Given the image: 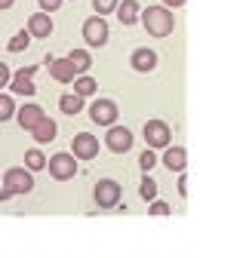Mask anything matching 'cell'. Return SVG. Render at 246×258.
<instances>
[{
	"mask_svg": "<svg viewBox=\"0 0 246 258\" xmlns=\"http://www.w3.org/2000/svg\"><path fill=\"white\" fill-rule=\"evenodd\" d=\"M130 64H133L136 71L148 74V71H154V68H157V52H154V49H148V46H142V49H136V52H133Z\"/></svg>",
	"mask_w": 246,
	"mask_h": 258,
	"instance_id": "obj_12",
	"label": "cell"
},
{
	"mask_svg": "<svg viewBox=\"0 0 246 258\" xmlns=\"http://www.w3.org/2000/svg\"><path fill=\"white\" fill-rule=\"evenodd\" d=\"M163 4H166V7H181L184 0H163Z\"/></svg>",
	"mask_w": 246,
	"mask_h": 258,
	"instance_id": "obj_33",
	"label": "cell"
},
{
	"mask_svg": "<svg viewBox=\"0 0 246 258\" xmlns=\"http://www.w3.org/2000/svg\"><path fill=\"white\" fill-rule=\"evenodd\" d=\"M92 7H96V16H108L111 10H117V0H92Z\"/></svg>",
	"mask_w": 246,
	"mask_h": 258,
	"instance_id": "obj_26",
	"label": "cell"
},
{
	"mask_svg": "<svg viewBox=\"0 0 246 258\" xmlns=\"http://www.w3.org/2000/svg\"><path fill=\"white\" fill-rule=\"evenodd\" d=\"M99 154V139L89 136V133H80L74 136V145H71V157L74 160H92Z\"/></svg>",
	"mask_w": 246,
	"mask_h": 258,
	"instance_id": "obj_9",
	"label": "cell"
},
{
	"mask_svg": "<svg viewBox=\"0 0 246 258\" xmlns=\"http://www.w3.org/2000/svg\"><path fill=\"white\" fill-rule=\"evenodd\" d=\"M13 4H16V0H0V10H10Z\"/></svg>",
	"mask_w": 246,
	"mask_h": 258,
	"instance_id": "obj_32",
	"label": "cell"
},
{
	"mask_svg": "<svg viewBox=\"0 0 246 258\" xmlns=\"http://www.w3.org/2000/svg\"><path fill=\"white\" fill-rule=\"evenodd\" d=\"M46 169H49V175L55 178V181H68V178H74L77 175V160L71 157V154H52L49 160H46Z\"/></svg>",
	"mask_w": 246,
	"mask_h": 258,
	"instance_id": "obj_2",
	"label": "cell"
},
{
	"mask_svg": "<svg viewBox=\"0 0 246 258\" xmlns=\"http://www.w3.org/2000/svg\"><path fill=\"white\" fill-rule=\"evenodd\" d=\"M105 145H108V151H114V154H127V151L133 148V133H130L127 126H108Z\"/></svg>",
	"mask_w": 246,
	"mask_h": 258,
	"instance_id": "obj_7",
	"label": "cell"
},
{
	"mask_svg": "<svg viewBox=\"0 0 246 258\" xmlns=\"http://www.w3.org/2000/svg\"><path fill=\"white\" fill-rule=\"evenodd\" d=\"M142 25H145V31L151 37H166V34H172L175 19H172V13L166 7H148L142 13Z\"/></svg>",
	"mask_w": 246,
	"mask_h": 258,
	"instance_id": "obj_1",
	"label": "cell"
},
{
	"mask_svg": "<svg viewBox=\"0 0 246 258\" xmlns=\"http://www.w3.org/2000/svg\"><path fill=\"white\" fill-rule=\"evenodd\" d=\"M7 83H10V68H7L4 61H0V89H4Z\"/></svg>",
	"mask_w": 246,
	"mask_h": 258,
	"instance_id": "obj_28",
	"label": "cell"
},
{
	"mask_svg": "<svg viewBox=\"0 0 246 258\" xmlns=\"http://www.w3.org/2000/svg\"><path fill=\"white\" fill-rule=\"evenodd\" d=\"M117 16H120V25H136L139 22V4L136 0H123V4H117Z\"/></svg>",
	"mask_w": 246,
	"mask_h": 258,
	"instance_id": "obj_17",
	"label": "cell"
},
{
	"mask_svg": "<svg viewBox=\"0 0 246 258\" xmlns=\"http://www.w3.org/2000/svg\"><path fill=\"white\" fill-rule=\"evenodd\" d=\"M163 163L172 172H184V166H188V154H184V148H163Z\"/></svg>",
	"mask_w": 246,
	"mask_h": 258,
	"instance_id": "obj_14",
	"label": "cell"
},
{
	"mask_svg": "<svg viewBox=\"0 0 246 258\" xmlns=\"http://www.w3.org/2000/svg\"><path fill=\"white\" fill-rule=\"evenodd\" d=\"M40 7H43V13H46V10L52 13V10H58V7H61V0H40Z\"/></svg>",
	"mask_w": 246,
	"mask_h": 258,
	"instance_id": "obj_29",
	"label": "cell"
},
{
	"mask_svg": "<svg viewBox=\"0 0 246 258\" xmlns=\"http://www.w3.org/2000/svg\"><path fill=\"white\" fill-rule=\"evenodd\" d=\"M139 194H142V200L154 203V200H157V181H154L151 175H145V178H142V184H139Z\"/></svg>",
	"mask_w": 246,
	"mask_h": 258,
	"instance_id": "obj_22",
	"label": "cell"
},
{
	"mask_svg": "<svg viewBox=\"0 0 246 258\" xmlns=\"http://www.w3.org/2000/svg\"><path fill=\"white\" fill-rule=\"evenodd\" d=\"M16 114V105H13V95H7V92H0V123L4 120H10Z\"/></svg>",
	"mask_w": 246,
	"mask_h": 258,
	"instance_id": "obj_23",
	"label": "cell"
},
{
	"mask_svg": "<svg viewBox=\"0 0 246 258\" xmlns=\"http://www.w3.org/2000/svg\"><path fill=\"white\" fill-rule=\"evenodd\" d=\"M40 120H43V108H40V105H25V108L19 111V126L28 129V133H31V129H34Z\"/></svg>",
	"mask_w": 246,
	"mask_h": 258,
	"instance_id": "obj_16",
	"label": "cell"
},
{
	"mask_svg": "<svg viewBox=\"0 0 246 258\" xmlns=\"http://www.w3.org/2000/svg\"><path fill=\"white\" fill-rule=\"evenodd\" d=\"M89 117H92V123H99V126H114V120H117V105H114L111 99H99V102L89 105Z\"/></svg>",
	"mask_w": 246,
	"mask_h": 258,
	"instance_id": "obj_8",
	"label": "cell"
},
{
	"mask_svg": "<svg viewBox=\"0 0 246 258\" xmlns=\"http://www.w3.org/2000/svg\"><path fill=\"white\" fill-rule=\"evenodd\" d=\"M151 215H157V218H163V215H169V206H166L163 200H154V203H151Z\"/></svg>",
	"mask_w": 246,
	"mask_h": 258,
	"instance_id": "obj_27",
	"label": "cell"
},
{
	"mask_svg": "<svg viewBox=\"0 0 246 258\" xmlns=\"http://www.w3.org/2000/svg\"><path fill=\"white\" fill-rule=\"evenodd\" d=\"M139 166H142V169H145V175H148L154 166H157V154H154L151 148H145V151H142V157H139Z\"/></svg>",
	"mask_w": 246,
	"mask_h": 258,
	"instance_id": "obj_24",
	"label": "cell"
},
{
	"mask_svg": "<svg viewBox=\"0 0 246 258\" xmlns=\"http://www.w3.org/2000/svg\"><path fill=\"white\" fill-rule=\"evenodd\" d=\"M169 126L163 120H148L145 123V142L148 148H169Z\"/></svg>",
	"mask_w": 246,
	"mask_h": 258,
	"instance_id": "obj_6",
	"label": "cell"
},
{
	"mask_svg": "<svg viewBox=\"0 0 246 258\" xmlns=\"http://www.w3.org/2000/svg\"><path fill=\"white\" fill-rule=\"evenodd\" d=\"M28 43H31V34H28V31H19V34H16V37L7 43V46H10V52H22Z\"/></svg>",
	"mask_w": 246,
	"mask_h": 258,
	"instance_id": "obj_25",
	"label": "cell"
},
{
	"mask_svg": "<svg viewBox=\"0 0 246 258\" xmlns=\"http://www.w3.org/2000/svg\"><path fill=\"white\" fill-rule=\"evenodd\" d=\"M92 197H96V203L102 209H114V206H120V184L114 178H102V181H96Z\"/></svg>",
	"mask_w": 246,
	"mask_h": 258,
	"instance_id": "obj_4",
	"label": "cell"
},
{
	"mask_svg": "<svg viewBox=\"0 0 246 258\" xmlns=\"http://www.w3.org/2000/svg\"><path fill=\"white\" fill-rule=\"evenodd\" d=\"M96 89H99V83L92 80L89 74H80V77L74 80V92L80 95V99H86V95H92V92H96Z\"/></svg>",
	"mask_w": 246,
	"mask_h": 258,
	"instance_id": "obj_20",
	"label": "cell"
},
{
	"mask_svg": "<svg viewBox=\"0 0 246 258\" xmlns=\"http://www.w3.org/2000/svg\"><path fill=\"white\" fill-rule=\"evenodd\" d=\"M68 61L74 64V71H77V74H86V71H89V64H92V58H89L86 49H74V52L68 55Z\"/></svg>",
	"mask_w": 246,
	"mask_h": 258,
	"instance_id": "obj_21",
	"label": "cell"
},
{
	"mask_svg": "<svg viewBox=\"0 0 246 258\" xmlns=\"http://www.w3.org/2000/svg\"><path fill=\"white\" fill-rule=\"evenodd\" d=\"M28 34L31 37H49L52 34V19L46 13H34L28 19Z\"/></svg>",
	"mask_w": 246,
	"mask_h": 258,
	"instance_id": "obj_13",
	"label": "cell"
},
{
	"mask_svg": "<svg viewBox=\"0 0 246 258\" xmlns=\"http://www.w3.org/2000/svg\"><path fill=\"white\" fill-rule=\"evenodd\" d=\"M25 166H28V172H40V169H46V157H43V151H40V148H31V151L25 154Z\"/></svg>",
	"mask_w": 246,
	"mask_h": 258,
	"instance_id": "obj_19",
	"label": "cell"
},
{
	"mask_svg": "<svg viewBox=\"0 0 246 258\" xmlns=\"http://www.w3.org/2000/svg\"><path fill=\"white\" fill-rule=\"evenodd\" d=\"M46 68H49V74H52L58 83H71V80L77 77L74 64H71L68 58H52V55H46Z\"/></svg>",
	"mask_w": 246,
	"mask_h": 258,
	"instance_id": "obj_11",
	"label": "cell"
},
{
	"mask_svg": "<svg viewBox=\"0 0 246 258\" xmlns=\"http://www.w3.org/2000/svg\"><path fill=\"white\" fill-rule=\"evenodd\" d=\"M4 187L10 194H28V190H34V175L22 166H13L4 172Z\"/></svg>",
	"mask_w": 246,
	"mask_h": 258,
	"instance_id": "obj_3",
	"label": "cell"
},
{
	"mask_svg": "<svg viewBox=\"0 0 246 258\" xmlns=\"http://www.w3.org/2000/svg\"><path fill=\"white\" fill-rule=\"evenodd\" d=\"M58 108L61 111H65V114H80L83 111V99H80V95L77 92H65V95H61V99H58Z\"/></svg>",
	"mask_w": 246,
	"mask_h": 258,
	"instance_id": "obj_18",
	"label": "cell"
},
{
	"mask_svg": "<svg viewBox=\"0 0 246 258\" xmlns=\"http://www.w3.org/2000/svg\"><path fill=\"white\" fill-rule=\"evenodd\" d=\"M55 133H58V126H55V120H49V117H43L34 129H31V136H34V142H37V145L52 142V139H55Z\"/></svg>",
	"mask_w": 246,
	"mask_h": 258,
	"instance_id": "obj_15",
	"label": "cell"
},
{
	"mask_svg": "<svg viewBox=\"0 0 246 258\" xmlns=\"http://www.w3.org/2000/svg\"><path fill=\"white\" fill-rule=\"evenodd\" d=\"M10 197H13V194H10L7 187H4V190H0V203H4V200H10Z\"/></svg>",
	"mask_w": 246,
	"mask_h": 258,
	"instance_id": "obj_31",
	"label": "cell"
},
{
	"mask_svg": "<svg viewBox=\"0 0 246 258\" xmlns=\"http://www.w3.org/2000/svg\"><path fill=\"white\" fill-rule=\"evenodd\" d=\"M178 194H181V197H188V175H184V172L178 178Z\"/></svg>",
	"mask_w": 246,
	"mask_h": 258,
	"instance_id": "obj_30",
	"label": "cell"
},
{
	"mask_svg": "<svg viewBox=\"0 0 246 258\" xmlns=\"http://www.w3.org/2000/svg\"><path fill=\"white\" fill-rule=\"evenodd\" d=\"M34 71L37 68H19L13 77H10V86H13V92H19V95H34L37 92V86H34Z\"/></svg>",
	"mask_w": 246,
	"mask_h": 258,
	"instance_id": "obj_10",
	"label": "cell"
},
{
	"mask_svg": "<svg viewBox=\"0 0 246 258\" xmlns=\"http://www.w3.org/2000/svg\"><path fill=\"white\" fill-rule=\"evenodd\" d=\"M83 40H86L89 46H102V43L108 40V22H105L102 16L86 19V22H83Z\"/></svg>",
	"mask_w": 246,
	"mask_h": 258,
	"instance_id": "obj_5",
	"label": "cell"
}]
</instances>
